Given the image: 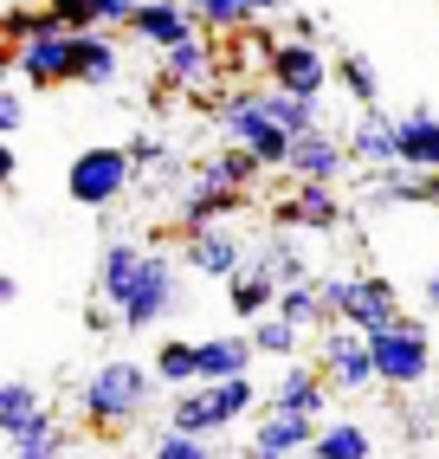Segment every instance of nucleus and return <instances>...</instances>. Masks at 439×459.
<instances>
[{
  "mask_svg": "<svg viewBox=\"0 0 439 459\" xmlns=\"http://www.w3.org/2000/svg\"><path fill=\"white\" fill-rule=\"evenodd\" d=\"M187 265L201 272V279H239L245 265H253V247H245V239L233 233V227H213V233H201V239H187V253H181Z\"/></svg>",
  "mask_w": 439,
  "mask_h": 459,
  "instance_id": "obj_15",
  "label": "nucleus"
},
{
  "mask_svg": "<svg viewBox=\"0 0 439 459\" xmlns=\"http://www.w3.org/2000/svg\"><path fill=\"white\" fill-rule=\"evenodd\" d=\"M368 350H374V369H382V388H420L433 376V336L420 317H407L388 336H368Z\"/></svg>",
  "mask_w": 439,
  "mask_h": 459,
  "instance_id": "obj_4",
  "label": "nucleus"
},
{
  "mask_svg": "<svg viewBox=\"0 0 439 459\" xmlns=\"http://www.w3.org/2000/svg\"><path fill=\"white\" fill-rule=\"evenodd\" d=\"M181 311V272H175V259L155 247L149 253V265H142V279H136V291H130V304H123V330H155L162 317H175Z\"/></svg>",
  "mask_w": 439,
  "mask_h": 459,
  "instance_id": "obj_6",
  "label": "nucleus"
},
{
  "mask_svg": "<svg viewBox=\"0 0 439 459\" xmlns=\"http://www.w3.org/2000/svg\"><path fill=\"white\" fill-rule=\"evenodd\" d=\"M181 7H194V13H201V0H181Z\"/></svg>",
  "mask_w": 439,
  "mask_h": 459,
  "instance_id": "obj_44",
  "label": "nucleus"
},
{
  "mask_svg": "<svg viewBox=\"0 0 439 459\" xmlns=\"http://www.w3.org/2000/svg\"><path fill=\"white\" fill-rule=\"evenodd\" d=\"M46 414H52V402H46V394L26 382V376L0 382V440H7V446H13V440H26Z\"/></svg>",
  "mask_w": 439,
  "mask_h": 459,
  "instance_id": "obj_19",
  "label": "nucleus"
},
{
  "mask_svg": "<svg viewBox=\"0 0 439 459\" xmlns=\"http://www.w3.org/2000/svg\"><path fill=\"white\" fill-rule=\"evenodd\" d=\"M213 402H220V420L239 427L253 408H265V394H259V382H253V376H239V382H220V388H213Z\"/></svg>",
  "mask_w": 439,
  "mask_h": 459,
  "instance_id": "obj_35",
  "label": "nucleus"
},
{
  "mask_svg": "<svg viewBox=\"0 0 439 459\" xmlns=\"http://www.w3.org/2000/svg\"><path fill=\"white\" fill-rule=\"evenodd\" d=\"M265 78H271V91H291V98H310V104H317L323 84L336 78V65L323 58L317 39H278V52L265 58Z\"/></svg>",
  "mask_w": 439,
  "mask_h": 459,
  "instance_id": "obj_8",
  "label": "nucleus"
},
{
  "mask_svg": "<svg viewBox=\"0 0 439 459\" xmlns=\"http://www.w3.org/2000/svg\"><path fill=\"white\" fill-rule=\"evenodd\" d=\"M0 181H7V188L20 181V156H13V149H0Z\"/></svg>",
  "mask_w": 439,
  "mask_h": 459,
  "instance_id": "obj_42",
  "label": "nucleus"
},
{
  "mask_svg": "<svg viewBox=\"0 0 439 459\" xmlns=\"http://www.w3.org/2000/svg\"><path fill=\"white\" fill-rule=\"evenodd\" d=\"M349 162H356V169H374V175L400 169V117L362 110L356 130H349Z\"/></svg>",
  "mask_w": 439,
  "mask_h": 459,
  "instance_id": "obj_13",
  "label": "nucleus"
},
{
  "mask_svg": "<svg viewBox=\"0 0 439 459\" xmlns=\"http://www.w3.org/2000/svg\"><path fill=\"white\" fill-rule=\"evenodd\" d=\"M142 265H149V247H142V239H110V247H104V259H98V298L110 304V311L130 304Z\"/></svg>",
  "mask_w": 439,
  "mask_h": 459,
  "instance_id": "obj_17",
  "label": "nucleus"
},
{
  "mask_svg": "<svg viewBox=\"0 0 439 459\" xmlns=\"http://www.w3.org/2000/svg\"><path fill=\"white\" fill-rule=\"evenodd\" d=\"M323 291H330V311L342 330L388 336L407 324V304H400L394 279H382V272H342V279H323Z\"/></svg>",
  "mask_w": 439,
  "mask_h": 459,
  "instance_id": "obj_2",
  "label": "nucleus"
},
{
  "mask_svg": "<svg viewBox=\"0 0 439 459\" xmlns=\"http://www.w3.org/2000/svg\"><path fill=\"white\" fill-rule=\"evenodd\" d=\"M149 402H155V369H142L130 356L98 362L78 388V414H84V427H98V434H116V427L142 420Z\"/></svg>",
  "mask_w": 439,
  "mask_h": 459,
  "instance_id": "obj_1",
  "label": "nucleus"
},
{
  "mask_svg": "<svg viewBox=\"0 0 439 459\" xmlns=\"http://www.w3.org/2000/svg\"><path fill=\"white\" fill-rule=\"evenodd\" d=\"M130 33L149 46V52H175L187 39H201V13L194 7H181V0H142V13Z\"/></svg>",
  "mask_w": 439,
  "mask_h": 459,
  "instance_id": "obj_12",
  "label": "nucleus"
},
{
  "mask_svg": "<svg viewBox=\"0 0 439 459\" xmlns=\"http://www.w3.org/2000/svg\"><path fill=\"white\" fill-rule=\"evenodd\" d=\"M310 459H374V434H368L362 420H323Z\"/></svg>",
  "mask_w": 439,
  "mask_h": 459,
  "instance_id": "obj_29",
  "label": "nucleus"
},
{
  "mask_svg": "<svg viewBox=\"0 0 439 459\" xmlns=\"http://www.w3.org/2000/svg\"><path fill=\"white\" fill-rule=\"evenodd\" d=\"M20 84H33V91H58V84H78V39L72 33H39L33 46H20L0 58Z\"/></svg>",
  "mask_w": 439,
  "mask_h": 459,
  "instance_id": "obj_7",
  "label": "nucleus"
},
{
  "mask_svg": "<svg viewBox=\"0 0 439 459\" xmlns=\"http://www.w3.org/2000/svg\"><path fill=\"white\" fill-rule=\"evenodd\" d=\"M317 369H323V382H330L336 394H362V388L382 382L368 336H362V330H342V324H330V330L317 336Z\"/></svg>",
  "mask_w": 439,
  "mask_h": 459,
  "instance_id": "obj_5",
  "label": "nucleus"
},
{
  "mask_svg": "<svg viewBox=\"0 0 439 459\" xmlns=\"http://www.w3.org/2000/svg\"><path fill=\"white\" fill-rule=\"evenodd\" d=\"M278 317H285V324H297L304 336L336 324V311H330V291H323L317 279H310V285H285V298H278Z\"/></svg>",
  "mask_w": 439,
  "mask_h": 459,
  "instance_id": "obj_26",
  "label": "nucleus"
},
{
  "mask_svg": "<svg viewBox=\"0 0 439 459\" xmlns=\"http://www.w3.org/2000/svg\"><path fill=\"white\" fill-rule=\"evenodd\" d=\"M213 78H220V46L213 39H187V46L162 52V84L168 91H194V98H207Z\"/></svg>",
  "mask_w": 439,
  "mask_h": 459,
  "instance_id": "obj_18",
  "label": "nucleus"
},
{
  "mask_svg": "<svg viewBox=\"0 0 439 459\" xmlns=\"http://www.w3.org/2000/svg\"><path fill=\"white\" fill-rule=\"evenodd\" d=\"M84 330H90V336H110V330H123V311H110V304H90V311H84Z\"/></svg>",
  "mask_w": 439,
  "mask_h": 459,
  "instance_id": "obj_40",
  "label": "nucleus"
},
{
  "mask_svg": "<svg viewBox=\"0 0 439 459\" xmlns=\"http://www.w3.org/2000/svg\"><path fill=\"white\" fill-rule=\"evenodd\" d=\"M245 7H253V13H278L285 0H245Z\"/></svg>",
  "mask_w": 439,
  "mask_h": 459,
  "instance_id": "obj_43",
  "label": "nucleus"
},
{
  "mask_svg": "<svg viewBox=\"0 0 439 459\" xmlns=\"http://www.w3.org/2000/svg\"><path fill=\"white\" fill-rule=\"evenodd\" d=\"M400 169L439 175V117L433 110H407L400 117Z\"/></svg>",
  "mask_w": 439,
  "mask_h": 459,
  "instance_id": "obj_25",
  "label": "nucleus"
},
{
  "mask_svg": "<svg viewBox=\"0 0 439 459\" xmlns=\"http://www.w3.org/2000/svg\"><path fill=\"white\" fill-rule=\"evenodd\" d=\"M265 117L285 136H310V130H323V104H310V98H291V91H265Z\"/></svg>",
  "mask_w": 439,
  "mask_h": 459,
  "instance_id": "obj_32",
  "label": "nucleus"
},
{
  "mask_svg": "<svg viewBox=\"0 0 439 459\" xmlns=\"http://www.w3.org/2000/svg\"><path fill=\"white\" fill-rule=\"evenodd\" d=\"M201 26L207 33H253L259 13L245 7V0H201Z\"/></svg>",
  "mask_w": 439,
  "mask_h": 459,
  "instance_id": "obj_36",
  "label": "nucleus"
},
{
  "mask_svg": "<svg viewBox=\"0 0 439 459\" xmlns=\"http://www.w3.org/2000/svg\"><path fill=\"white\" fill-rule=\"evenodd\" d=\"M194 181H207V188H220V195H245L259 181V156H245V149H213V156H201V169H194Z\"/></svg>",
  "mask_w": 439,
  "mask_h": 459,
  "instance_id": "obj_24",
  "label": "nucleus"
},
{
  "mask_svg": "<svg viewBox=\"0 0 439 459\" xmlns=\"http://www.w3.org/2000/svg\"><path fill=\"white\" fill-rule=\"evenodd\" d=\"M253 336H207L201 343V382L220 388V382H239V376H253Z\"/></svg>",
  "mask_w": 439,
  "mask_h": 459,
  "instance_id": "obj_22",
  "label": "nucleus"
},
{
  "mask_svg": "<svg viewBox=\"0 0 439 459\" xmlns=\"http://www.w3.org/2000/svg\"><path fill=\"white\" fill-rule=\"evenodd\" d=\"M420 304H426V317H439V272H433V279L420 285Z\"/></svg>",
  "mask_w": 439,
  "mask_h": 459,
  "instance_id": "obj_41",
  "label": "nucleus"
},
{
  "mask_svg": "<svg viewBox=\"0 0 439 459\" xmlns=\"http://www.w3.org/2000/svg\"><path fill=\"white\" fill-rule=\"evenodd\" d=\"M130 162H136V175H155V169H175V156H168V143H155V136H136V143H130Z\"/></svg>",
  "mask_w": 439,
  "mask_h": 459,
  "instance_id": "obj_38",
  "label": "nucleus"
},
{
  "mask_svg": "<svg viewBox=\"0 0 439 459\" xmlns=\"http://www.w3.org/2000/svg\"><path fill=\"white\" fill-rule=\"evenodd\" d=\"M253 265H265L278 285H310V265H304V247L291 233H271L265 247H253Z\"/></svg>",
  "mask_w": 439,
  "mask_h": 459,
  "instance_id": "obj_30",
  "label": "nucleus"
},
{
  "mask_svg": "<svg viewBox=\"0 0 439 459\" xmlns=\"http://www.w3.org/2000/svg\"><path fill=\"white\" fill-rule=\"evenodd\" d=\"M368 207H433L439 213V175H420V169H388L374 181Z\"/></svg>",
  "mask_w": 439,
  "mask_h": 459,
  "instance_id": "obj_23",
  "label": "nucleus"
},
{
  "mask_svg": "<svg viewBox=\"0 0 439 459\" xmlns=\"http://www.w3.org/2000/svg\"><path fill=\"white\" fill-rule=\"evenodd\" d=\"M271 221L278 227H310V233H330V227H342V221H349V207H342V195L336 188H317V181H297V195L291 201H278L271 207Z\"/></svg>",
  "mask_w": 439,
  "mask_h": 459,
  "instance_id": "obj_14",
  "label": "nucleus"
},
{
  "mask_svg": "<svg viewBox=\"0 0 439 459\" xmlns=\"http://www.w3.org/2000/svg\"><path fill=\"white\" fill-rule=\"evenodd\" d=\"M7 459H65V427H58V414H46L26 440H13Z\"/></svg>",
  "mask_w": 439,
  "mask_h": 459,
  "instance_id": "obj_34",
  "label": "nucleus"
},
{
  "mask_svg": "<svg viewBox=\"0 0 439 459\" xmlns=\"http://www.w3.org/2000/svg\"><path fill=\"white\" fill-rule=\"evenodd\" d=\"M245 336H253V350H259V356H271V362H304V330H297V324H285L278 311H271V317H259Z\"/></svg>",
  "mask_w": 439,
  "mask_h": 459,
  "instance_id": "obj_31",
  "label": "nucleus"
},
{
  "mask_svg": "<svg viewBox=\"0 0 439 459\" xmlns=\"http://www.w3.org/2000/svg\"><path fill=\"white\" fill-rule=\"evenodd\" d=\"M155 382L162 388H201V343H181V336H168V343H155Z\"/></svg>",
  "mask_w": 439,
  "mask_h": 459,
  "instance_id": "obj_28",
  "label": "nucleus"
},
{
  "mask_svg": "<svg viewBox=\"0 0 439 459\" xmlns=\"http://www.w3.org/2000/svg\"><path fill=\"white\" fill-rule=\"evenodd\" d=\"M265 408H271V414L323 420V408H330V382H323V369H317V362H285V369H278V382L265 388Z\"/></svg>",
  "mask_w": 439,
  "mask_h": 459,
  "instance_id": "obj_9",
  "label": "nucleus"
},
{
  "mask_svg": "<svg viewBox=\"0 0 439 459\" xmlns=\"http://www.w3.org/2000/svg\"><path fill=\"white\" fill-rule=\"evenodd\" d=\"M297 181H317V188H336L342 175H349V136H330V130H310L291 143V162H285Z\"/></svg>",
  "mask_w": 439,
  "mask_h": 459,
  "instance_id": "obj_11",
  "label": "nucleus"
},
{
  "mask_svg": "<svg viewBox=\"0 0 439 459\" xmlns=\"http://www.w3.org/2000/svg\"><path fill=\"white\" fill-rule=\"evenodd\" d=\"M239 207H245V195H220V188H207V181H187L181 201H175V227H181L187 239H201V233H213V227H227Z\"/></svg>",
  "mask_w": 439,
  "mask_h": 459,
  "instance_id": "obj_16",
  "label": "nucleus"
},
{
  "mask_svg": "<svg viewBox=\"0 0 439 459\" xmlns=\"http://www.w3.org/2000/svg\"><path fill=\"white\" fill-rule=\"evenodd\" d=\"M149 459H220V440H194V434H155V446H149Z\"/></svg>",
  "mask_w": 439,
  "mask_h": 459,
  "instance_id": "obj_37",
  "label": "nucleus"
},
{
  "mask_svg": "<svg viewBox=\"0 0 439 459\" xmlns=\"http://www.w3.org/2000/svg\"><path fill=\"white\" fill-rule=\"evenodd\" d=\"M323 434V420H304V414H271L259 408L253 420V440H245V459H291V453H310Z\"/></svg>",
  "mask_w": 439,
  "mask_h": 459,
  "instance_id": "obj_10",
  "label": "nucleus"
},
{
  "mask_svg": "<svg viewBox=\"0 0 439 459\" xmlns=\"http://www.w3.org/2000/svg\"><path fill=\"white\" fill-rule=\"evenodd\" d=\"M116 72H123L116 39H110V33H84V39H78V84L110 91V84H116Z\"/></svg>",
  "mask_w": 439,
  "mask_h": 459,
  "instance_id": "obj_27",
  "label": "nucleus"
},
{
  "mask_svg": "<svg viewBox=\"0 0 439 459\" xmlns=\"http://www.w3.org/2000/svg\"><path fill=\"white\" fill-rule=\"evenodd\" d=\"M26 124V98H20V91H0V136H13Z\"/></svg>",
  "mask_w": 439,
  "mask_h": 459,
  "instance_id": "obj_39",
  "label": "nucleus"
},
{
  "mask_svg": "<svg viewBox=\"0 0 439 459\" xmlns=\"http://www.w3.org/2000/svg\"><path fill=\"white\" fill-rule=\"evenodd\" d=\"M227 291H233V298H227V304H233V317H239L245 330H253L259 317H271V311H278V298H285V285H278L265 265H245Z\"/></svg>",
  "mask_w": 439,
  "mask_h": 459,
  "instance_id": "obj_21",
  "label": "nucleus"
},
{
  "mask_svg": "<svg viewBox=\"0 0 439 459\" xmlns=\"http://www.w3.org/2000/svg\"><path fill=\"white\" fill-rule=\"evenodd\" d=\"M130 181H136L130 149H123V143H90V149H78L72 169H65V195L78 207H90V213H104V207H116L123 195H130Z\"/></svg>",
  "mask_w": 439,
  "mask_h": 459,
  "instance_id": "obj_3",
  "label": "nucleus"
},
{
  "mask_svg": "<svg viewBox=\"0 0 439 459\" xmlns=\"http://www.w3.org/2000/svg\"><path fill=\"white\" fill-rule=\"evenodd\" d=\"M336 78H342V91H349V98H356L362 110L382 104V72H374L362 52H342V58H336Z\"/></svg>",
  "mask_w": 439,
  "mask_h": 459,
  "instance_id": "obj_33",
  "label": "nucleus"
},
{
  "mask_svg": "<svg viewBox=\"0 0 439 459\" xmlns=\"http://www.w3.org/2000/svg\"><path fill=\"white\" fill-rule=\"evenodd\" d=\"M168 434H194V440H220V434H227V420H220V402H213L207 382L168 394Z\"/></svg>",
  "mask_w": 439,
  "mask_h": 459,
  "instance_id": "obj_20",
  "label": "nucleus"
}]
</instances>
